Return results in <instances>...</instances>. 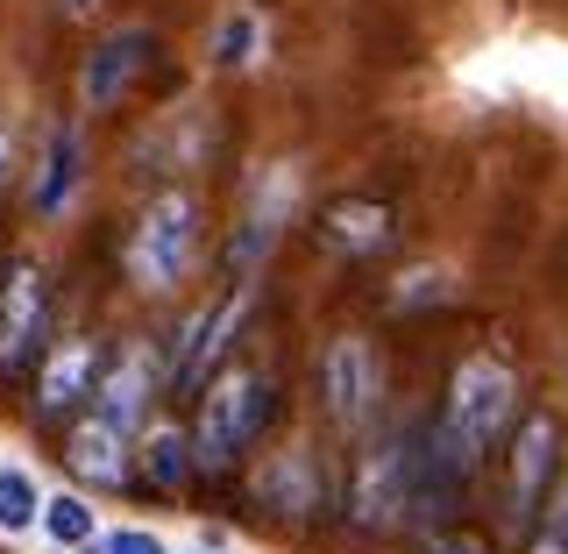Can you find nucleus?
Masks as SVG:
<instances>
[{"label": "nucleus", "instance_id": "6ab92c4d", "mask_svg": "<svg viewBox=\"0 0 568 554\" xmlns=\"http://www.w3.org/2000/svg\"><path fill=\"white\" fill-rule=\"evenodd\" d=\"M526 554H568V470L547 484L540 497V512H532V526H526Z\"/></svg>", "mask_w": 568, "mask_h": 554}, {"label": "nucleus", "instance_id": "6e6552de", "mask_svg": "<svg viewBox=\"0 0 568 554\" xmlns=\"http://www.w3.org/2000/svg\"><path fill=\"white\" fill-rule=\"evenodd\" d=\"M561 476V420L555 413H526L511 426V449H505V512L511 526H532L547 484Z\"/></svg>", "mask_w": 568, "mask_h": 554}, {"label": "nucleus", "instance_id": "ddd939ff", "mask_svg": "<svg viewBox=\"0 0 568 554\" xmlns=\"http://www.w3.org/2000/svg\"><path fill=\"white\" fill-rule=\"evenodd\" d=\"M64 462H71V476H79V484H93V491H121V484H135V449H129V434H114L106 420L71 426Z\"/></svg>", "mask_w": 568, "mask_h": 554}, {"label": "nucleus", "instance_id": "1a4fd4ad", "mask_svg": "<svg viewBox=\"0 0 568 554\" xmlns=\"http://www.w3.org/2000/svg\"><path fill=\"white\" fill-rule=\"evenodd\" d=\"M100 363H106V349L93 342V334H64V342H50L43 355H36V420L79 413V405L93 399V384H100Z\"/></svg>", "mask_w": 568, "mask_h": 554}, {"label": "nucleus", "instance_id": "f3484780", "mask_svg": "<svg viewBox=\"0 0 568 554\" xmlns=\"http://www.w3.org/2000/svg\"><path fill=\"white\" fill-rule=\"evenodd\" d=\"M135 462H142V476H150L156 491H185L192 484V441L178 434V426H150L142 449H135Z\"/></svg>", "mask_w": 568, "mask_h": 554}, {"label": "nucleus", "instance_id": "dca6fc26", "mask_svg": "<svg viewBox=\"0 0 568 554\" xmlns=\"http://www.w3.org/2000/svg\"><path fill=\"white\" fill-rule=\"evenodd\" d=\"M284 200H292V171H277V185H271V207L256 200V213L242 221V235H235V284H248L256 278V263L271 256V242H277V228H284Z\"/></svg>", "mask_w": 568, "mask_h": 554}, {"label": "nucleus", "instance_id": "7ed1b4c3", "mask_svg": "<svg viewBox=\"0 0 568 554\" xmlns=\"http://www.w3.org/2000/svg\"><path fill=\"white\" fill-rule=\"evenodd\" d=\"M192 256H200V200L192 192H156L150 207L135 213L129 228V284L135 292H178L192 278Z\"/></svg>", "mask_w": 568, "mask_h": 554}, {"label": "nucleus", "instance_id": "393cba45", "mask_svg": "<svg viewBox=\"0 0 568 554\" xmlns=\"http://www.w3.org/2000/svg\"><path fill=\"white\" fill-rule=\"evenodd\" d=\"M0 178H8V135H0Z\"/></svg>", "mask_w": 568, "mask_h": 554}, {"label": "nucleus", "instance_id": "412c9836", "mask_svg": "<svg viewBox=\"0 0 568 554\" xmlns=\"http://www.w3.org/2000/svg\"><path fill=\"white\" fill-rule=\"evenodd\" d=\"M93 554H171L150 526H114V533H93Z\"/></svg>", "mask_w": 568, "mask_h": 554}, {"label": "nucleus", "instance_id": "f8f14e48", "mask_svg": "<svg viewBox=\"0 0 568 554\" xmlns=\"http://www.w3.org/2000/svg\"><path fill=\"white\" fill-rule=\"evenodd\" d=\"M313 228H320V242H327L334 256H355V263L384 256V249L398 242V213L384 200H327Z\"/></svg>", "mask_w": 568, "mask_h": 554}, {"label": "nucleus", "instance_id": "4be33fe9", "mask_svg": "<svg viewBox=\"0 0 568 554\" xmlns=\"http://www.w3.org/2000/svg\"><path fill=\"white\" fill-rule=\"evenodd\" d=\"M256 22H248V14H235V22H221V50H213V58L221 64H248V50H256Z\"/></svg>", "mask_w": 568, "mask_h": 554}, {"label": "nucleus", "instance_id": "b1692460", "mask_svg": "<svg viewBox=\"0 0 568 554\" xmlns=\"http://www.w3.org/2000/svg\"><path fill=\"white\" fill-rule=\"evenodd\" d=\"M58 8H64V14H93V0H58Z\"/></svg>", "mask_w": 568, "mask_h": 554}, {"label": "nucleus", "instance_id": "f257e3e1", "mask_svg": "<svg viewBox=\"0 0 568 554\" xmlns=\"http://www.w3.org/2000/svg\"><path fill=\"white\" fill-rule=\"evenodd\" d=\"M277 413V377L263 363H227L213 370L206 391H200V420H192V470L206 476H227L235 462L263 441V426Z\"/></svg>", "mask_w": 568, "mask_h": 554}, {"label": "nucleus", "instance_id": "2eb2a0df", "mask_svg": "<svg viewBox=\"0 0 568 554\" xmlns=\"http://www.w3.org/2000/svg\"><path fill=\"white\" fill-rule=\"evenodd\" d=\"M263 505H277L284 520H313V512H327V484H320L313 455L306 449H284L277 462H263Z\"/></svg>", "mask_w": 568, "mask_h": 554}, {"label": "nucleus", "instance_id": "0eeeda50", "mask_svg": "<svg viewBox=\"0 0 568 554\" xmlns=\"http://www.w3.org/2000/svg\"><path fill=\"white\" fill-rule=\"evenodd\" d=\"M348 520L369 533H390L398 520H413V434H384L363 455L355 491H348Z\"/></svg>", "mask_w": 568, "mask_h": 554}, {"label": "nucleus", "instance_id": "5701e85b", "mask_svg": "<svg viewBox=\"0 0 568 554\" xmlns=\"http://www.w3.org/2000/svg\"><path fill=\"white\" fill-rule=\"evenodd\" d=\"M426 554H490V541H484V533H469V526H434Z\"/></svg>", "mask_w": 568, "mask_h": 554}, {"label": "nucleus", "instance_id": "f03ea898", "mask_svg": "<svg viewBox=\"0 0 568 554\" xmlns=\"http://www.w3.org/2000/svg\"><path fill=\"white\" fill-rule=\"evenodd\" d=\"M440 434L455 441L462 455L484 470L490 449H505V434L519 426V370L505 363V355H490V349H476L469 363L455 370V384H448V405H440Z\"/></svg>", "mask_w": 568, "mask_h": 554}, {"label": "nucleus", "instance_id": "9d476101", "mask_svg": "<svg viewBox=\"0 0 568 554\" xmlns=\"http://www.w3.org/2000/svg\"><path fill=\"white\" fill-rule=\"evenodd\" d=\"M156 58V36L129 22V29H114V36H100L93 50H85V64H79V107H93V114H106V107H121L129 100V85L142 79V64Z\"/></svg>", "mask_w": 568, "mask_h": 554}, {"label": "nucleus", "instance_id": "9b49d317", "mask_svg": "<svg viewBox=\"0 0 568 554\" xmlns=\"http://www.w3.org/2000/svg\"><path fill=\"white\" fill-rule=\"evenodd\" d=\"M150 399H156V355L142 342H129L114 363H100L93 420H106L114 434H135V426H150Z\"/></svg>", "mask_w": 568, "mask_h": 554}, {"label": "nucleus", "instance_id": "39448f33", "mask_svg": "<svg viewBox=\"0 0 568 554\" xmlns=\"http://www.w3.org/2000/svg\"><path fill=\"white\" fill-rule=\"evenodd\" d=\"M43 349H50V271L8 263V278H0V377L36 370Z\"/></svg>", "mask_w": 568, "mask_h": 554}, {"label": "nucleus", "instance_id": "423d86ee", "mask_svg": "<svg viewBox=\"0 0 568 554\" xmlns=\"http://www.w3.org/2000/svg\"><path fill=\"white\" fill-rule=\"evenodd\" d=\"M248 306H256V278L235 284L221 306H200L185 320V334H178V363H171V391H178V399H200V391H206V377L221 370V355L235 349Z\"/></svg>", "mask_w": 568, "mask_h": 554}, {"label": "nucleus", "instance_id": "20e7f679", "mask_svg": "<svg viewBox=\"0 0 568 554\" xmlns=\"http://www.w3.org/2000/svg\"><path fill=\"white\" fill-rule=\"evenodd\" d=\"M320 405H327L334 434L363 441L384 413V355L363 342V334H334L327 355H320Z\"/></svg>", "mask_w": 568, "mask_h": 554}, {"label": "nucleus", "instance_id": "4468645a", "mask_svg": "<svg viewBox=\"0 0 568 554\" xmlns=\"http://www.w3.org/2000/svg\"><path fill=\"white\" fill-rule=\"evenodd\" d=\"M79 185H85V135L64 121V129H50L43 164H36V178H29V207H36V221H58Z\"/></svg>", "mask_w": 568, "mask_h": 554}, {"label": "nucleus", "instance_id": "a211bd4d", "mask_svg": "<svg viewBox=\"0 0 568 554\" xmlns=\"http://www.w3.org/2000/svg\"><path fill=\"white\" fill-rule=\"evenodd\" d=\"M36 520H43V533H50V541H58V547H93V533H100L93 505H85L79 491H50Z\"/></svg>", "mask_w": 568, "mask_h": 554}, {"label": "nucleus", "instance_id": "aec40b11", "mask_svg": "<svg viewBox=\"0 0 568 554\" xmlns=\"http://www.w3.org/2000/svg\"><path fill=\"white\" fill-rule=\"evenodd\" d=\"M36 512H43L36 476L29 470H0V533H36Z\"/></svg>", "mask_w": 568, "mask_h": 554}]
</instances>
